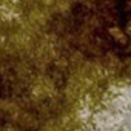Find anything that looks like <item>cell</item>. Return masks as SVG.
Masks as SVG:
<instances>
[{
  "mask_svg": "<svg viewBox=\"0 0 131 131\" xmlns=\"http://www.w3.org/2000/svg\"><path fill=\"white\" fill-rule=\"evenodd\" d=\"M97 2H105V0H97Z\"/></svg>",
  "mask_w": 131,
  "mask_h": 131,
  "instance_id": "cell-4",
  "label": "cell"
},
{
  "mask_svg": "<svg viewBox=\"0 0 131 131\" xmlns=\"http://www.w3.org/2000/svg\"><path fill=\"white\" fill-rule=\"evenodd\" d=\"M56 93V85L54 82L46 77V76H40L34 80L32 86H31V94L32 97H36L37 100H45L49 99L51 96H54Z\"/></svg>",
  "mask_w": 131,
  "mask_h": 131,
  "instance_id": "cell-1",
  "label": "cell"
},
{
  "mask_svg": "<svg viewBox=\"0 0 131 131\" xmlns=\"http://www.w3.org/2000/svg\"><path fill=\"white\" fill-rule=\"evenodd\" d=\"M5 131H14V129H13V128H6Z\"/></svg>",
  "mask_w": 131,
  "mask_h": 131,
  "instance_id": "cell-3",
  "label": "cell"
},
{
  "mask_svg": "<svg viewBox=\"0 0 131 131\" xmlns=\"http://www.w3.org/2000/svg\"><path fill=\"white\" fill-rule=\"evenodd\" d=\"M108 34H110L111 39H113L116 43H119V45H126L128 40H129L128 36H126V32H125V29L120 28V26H117V25L110 26V28H108Z\"/></svg>",
  "mask_w": 131,
  "mask_h": 131,
  "instance_id": "cell-2",
  "label": "cell"
}]
</instances>
